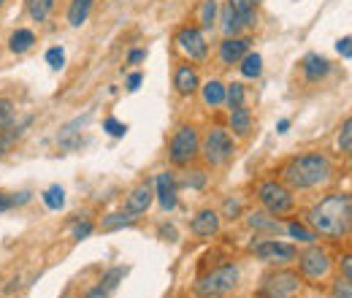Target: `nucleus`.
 <instances>
[{
	"label": "nucleus",
	"mask_w": 352,
	"mask_h": 298,
	"mask_svg": "<svg viewBox=\"0 0 352 298\" xmlns=\"http://www.w3.org/2000/svg\"><path fill=\"white\" fill-rule=\"evenodd\" d=\"M309 228L331 242H339L352 228V198L350 193H331L322 201H317L307 212Z\"/></svg>",
	"instance_id": "1"
},
{
	"label": "nucleus",
	"mask_w": 352,
	"mask_h": 298,
	"mask_svg": "<svg viewBox=\"0 0 352 298\" xmlns=\"http://www.w3.org/2000/svg\"><path fill=\"white\" fill-rule=\"evenodd\" d=\"M333 176V163L322 152H307L298 158H290L282 166V184L290 190H314L328 184Z\"/></svg>",
	"instance_id": "2"
},
{
	"label": "nucleus",
	"mask_w": 352,
	"mask_h": 298,
	"mask_svg": "<svg viewBox=\"0 0 352 298\" xmlns=\"http://www.w3.org/2000/svg\"><path fill=\"white\" fill-rule=\"evenodd\" d=\"M239 279H241V268L236 263H228V266H220V268L204 274L192 285V290L198 298H222L239 288Z\"/></svg>",
	"instance_id": "3"
},
{
	"label": "nucleus",
	"mask_w": 352,
	"mask_h": 298,
	"mask_svg": "<svg viewBox=\"0 0 352 298\" xmlns=\"http://www.w3.org/2000/svg\"><path fill=\"white\" fill-rule=\"evenodd\" d=\"M233 155H236V138L230 136V130L214 125V128L204 136V141H201V155H198V158H204L206 166H212V169L228 166V163L233 160Z\"/></svg>",
	"instance_id": "4"
},
{
	"label": "nucleus",
	"mask_w": 352,
	"mask_h": 298,
	"mask_svg": "<svg viewBox=\"0 0 352 298\" xmlns=\"http://www.w3.org/2000/svg\"><path fill=\"white\" fill-rule=\"evenodd\" d=\"M258 201L271 217H282L296 209V195L287 184L276 182V179H265L258 184Z\"/></svg>",
	"instance_id": "5"
},
{
	"label": "nucleus",
	"mask_w": 352,
	"mask_h": 298,
	"mask_svg": "<svg viewBox=\"0 0 352 298\" xmlns=\"http://www.w3.org/2000/svg\"><path fill=\"white\" fill-rule=\"evenodd\" d=\"M201 155V136L192 125H182L171 136V144H168V158L171 163L184 169V166H192Z\"/></svg>",
	"instance_id": "6"
},
{
	"label": "nucleus",
	"mask_w": 352,
	"mask_h": 298,
	"mask_svg": "<svg viewBox=\"0 0 352 298\" xmlns=\"http://www.w3.org/2000/svg\"><path fill=\"white\" fill-rule=\"evenodd\" d=\"M304 288V277L290 268L268 271L261 285V298H296Z\"/></svg>",
	"instance_id": "7"
},
{
	"label": "nucleus",
	"mask_w": 352,
	"mask_h": 298,
	"mask_svg": "<svg viewBox=\"0 0 352 298\" xmlns=\"http://www.w3.org/2000/svg\"><path fill=\"white\" fill-rule=\"evenodd\" d=\"M298 266H301V277L309 279V282H320V279H328L331 268H333V260L328 255V250L317 247V244H309L307 253L296 257Z\"/></svg>",
	"instance_id": "8"
},
{
	"label": "nucleus",
	"mask_w": 352,
	"mask_h": 298,
	"mask_svg": "<svg viewBox=\"0 0 352 298\" xmlns=\"http://www.w3.org/2000/svg\"><path fill=\"white\" fill-rule=\"evenodd\" d=\"M176 46L182 49L184 57H190V63H204L209 57V43L201 28L195 25H187V28H179L176 30Z\"/></svg>",
	"instance_id": "9"
},
{
	"label": "nucleus",
	"mask_w": 352,
	"mask_h": 298,
	"mask_svg": "<svg viewBox=\"0 0 352 298\" xmlns=\"http://www.w3.org/2000/svg\"><path fill=\"white\" fill-rule=\"evenodd\" d=\"M258 260H263L268 266H287L298 257V250L293 244H285V242H276V239H263L258 244H252Z\"/></svg>",
	"instance_id": "10"
},
{
	"label": "nucleus",
	"mask_w": 352,
	"mask_h": 298,
	"mask_svg": "<svg viewBox=\"0 0 352 298\" xmlns=\"http://www.w3.org/2000/svg\"><path fill=\"white\" fill-rule=\"evenodd\" d=\"M152 201H155V187H152V182H141V184H135L131 193H128V198H125V212L144 214L152 206Z\"/></svg>",
	"instance_id": "11"
},
{
	"label": "nucleus",
	"mask_w": 352,
	"mask_h": 298,
	"mask_svg": "<svg viewBox=\"0 0 352 298\" xmlns=\"http://www.w3.org/2000/svg\"><path fill=\"white\" fill-rule=\"evenodd\" d=\"M174 87H176V92H179L182 98H190V95H195V92H198V87H201V79H198V71H195V65H190V63H182V65H176Z\"/></svg>",
	"instance_id": "12"
},
{
	"label": "nucleus",
	"mask_w": 352,
	"mask_h": 298,
	"mask_svg": "<svg viewBox=\"0 0 352 298\" xmlns=\"http://www.w3.org/2000/svg\"><path fill=\"white\" fill-rule=\"evenodd\" d=\"M190 231H192L195 236H201V239L217 236V233H220V214L214 212V209H201V212L192 217Z\"/></svg>",
	"instance_id": "13"
},
{
	"label": "nucleus",
	"mask_w": 352,
	"mask_h": 298,
	"mask_svg": "<svg viewBox=\"0 0 352 298\" xmlns=\"http://www.w3.org/2000/svg\"><path fill=\"white\" fill-rule=\"evenodd\" d=\"M250 39L244 36H230L220 43V63L222 65H239V60L250 52Z\"/></svg>",
	"instance_id": "14"
},
{
	"label": "nucleus",
	"mask_w": 352,
	"mask_h": 298,
	"mask_svg": "<svg viewBox=\"0 0 352 298\" xmlns=\"http://www.w3.org/2000/svg\"><path fill=\"white\" fill-rule=\"evenodd\" d=\"M301 74H304V79L311 82V85H317V82H322L328 74H331V63L322 57V54H307L304 60H301Z\"/></svg>",
	"instance_id": "15"
},
{
	"label": "nucleus",
	"mask_w": 352,
	"mask_h": 298,
	"mask_svg": "<svg viewBox=\"0 0 352 298\" xmlns=\"http://www.w3.org/2000/svg\"><path fill=\"white\" fill-rule=\"evenodd\" d=\"M155 195H157V201H160V206H163L166 212L176 209V182H174V173H168V171L157 173V179H155Z\"/></svg>",
	"instance_id": "16"
},
{
	"label": "nucleus",
	"mask_w": 352,
	"mask_h": 298,
	"mask_svg": "<svg viewBox=\"0 0 352 298\" xmlns=\"http://www.w3.org/2000/svg\"><path fill=\"white\" fill-rule=\"evenodd\" d=\"M125 274H128V268H125V266H114V268H109V271H106V277H103V279H100V282H98V285H95L85 298H109L114 290H117V285L125 279Z\"/></svg>",
	"instance_id": "17"
},
{
	"label": "nucleus",
	"mask_w": 352,
	"mask_h": 298,
	"mask_svg": "<svg viewBox=\"0 0 352 298\" xmlns=\"http://www.w3.org/2000/svg\"><path fill=\"white\" fill-rule=\"evenodd\" d=\"M228 125H230V136H239V138H247L252 133V114L247 106H236L230 109V117H228Z\"/></svg>",
	"instance_id": "18"
},
{
	"label": "nucleus",
	"mask_w": 352,
	"mask_h": 298,
	"mask_svg": "<svg viewBox=\"0 0 352 298\" xmlns=\"http://www.w3.org/2000/svg\"><path fill=\"white\" fill-rule=\"evenodd\" d=\"M228 6L239 17V22L244 28H255L258 25V11H255V3L252 0H228Z\"/></svg>",
	"instance_id": "19"
},
{
	"label": "nucleus",
	"mask_w": 352,
	"mask_h": 298,
	"mask_svg": "<svg viewBox=\"0 0 352 298\" xmlns=\"http://www.w3.org/2000/svg\"><path fill=\"white\" fill-rule=\"evenodd\" d=\"M239 71L244 79H258L263 74V57L258 52H247L241 60H239Z\"/></svg>",
	"instance_id": "20"
},
{
	"label": "nucleus",
	"mask_w": 352,
	"mask_h": 298,
	"mask_svg": "<svg viewBox=\"0 0 352 298\" xmlns=\"http://www.w3.org/2000/svg\"><path fill=\"white\" fill-rule=\"evenodd\" d=\"M33 43H36V33H33V30H28V28H19L16 33H11V39H8V49H11L14 54H25Z\"/></svg>",
	"instance_id": "21"
},
{
	"label": "nucleus",
	"mask_w": 352,
	"mask_h": 298,
	"mask_svg": "<svg viewBox=\"0 0 352 298\" xmlns=\"http://www.w3.org/2000/svg\"><path fill=\"white\" fill-rule=\"evenodd\" d=\"M89 11H92V0H71V6H68V22L74 28H82L89 19Z\"/></svg>",
	"instance_id": "22"
},
{
	"label": "nucleus",
	"mask_w": 352,
	"mask_h": 298,
	"mask_svg": "<svg viewBox=\"0 0 352 298\" xmlns=\"http://www.w3.org/2000/svg\"><path fill=\"white\" fill-rule=\"evenodd\" d=\"M201 92H204V103L212 106V109L225 103V85H222L220 79H209L206 85L201 87Z\"/></svg>",
	"instance_id": "23"
},
{
	"label": "nucleus",
	"mask_w": 352,
	"mask_h": 298,
	"mask_svg": "<svg viewBox=\"0 0 352 298\" xmlns=\"http://www.w3.org/2000/svg\"><path fill=\"white\" fill-rule=\"evenodd\" d=\"M198 28L201 30H214V22H217V0H204L201 8H198Z\"/></svg>",
	"instance_id": "24"
},
{
	"label": "nucleus",
	"mask_w": 352,
	"mask_h": 298,
	"mask_svg": "<svg viewBox=\"0 0 352 298\" xmlns=\"http://www.w3.org/2000/svg\"><path fill=\"white\" fill-rule=\"evenodd\" d=\"M57 0H28V14L33 17V22H46V17L54 11Z\"/></svg>",
	"instance_id": "25"
},
{
	"label": "nucleus",
	"mask_w": 352,
	"mask_h": 298,
	"mask_svg": "<svg viewBox=\"0 0 352 298\" xmlns=\"http://www.w3.org/2000/svg\"><path fill=\"white\" fill-rule=\"evenodd\" d=\"M247 100V87L241 82H233V85H225V103L228 109H236V106H244Z\"/></svg>",
	"instance_id": "26"
},
{
	"label": "nucleus",
	"mask_w": 352,
	"mask_h": 298,
	"mask_svg": "<svg viewBox=\"0 0 352 298\" xmlns=\"http://www.w3.org/2000/svg\"><path fill=\"white\" fill-rule=\"evenodd\" d=\"M250 228L252 231H276L279 233V222L271 217L268 212H255V214H250Z\"/></svg>",
	"instance_id": "27"
},
{
	"label": "nucleus",
	"mask_w": 352,
	"mask_h": 298,
	"mask_svg": "<svg viewBox=\"0 0 352 298\" xmlns=\"http://www.w3.org/2000/svg\"><path fill=\"white\" fill-rule=\"evenodd\" d=\"M241 30H244V25H241L239 17L230 11V6H225V8H222V33H225V39L239 36Z\"/></svg>",
	"instance_id": "28"
},
{
	"label": "nucleus",
	"mask_w": 352,
	"mask_h": 298,
	"mask_svg": "<svg viewBox=\"0 0 352 298\" xmlns=\"http://www.w3.org/2000/svg\"><path fill=\"white\" fill-rule=\"evenodd\" d=\"M41 198H44L46 209H54V212H57V209H63V206H65V190H63L60 184H52V187H46Z\"/></svg>",
	"instance_id": "29"
},
{
	"label": "nucleus",
	"mask_w": 352,
	"mask_h": 298,
	"mask_svg": "<svg viewBox=\"0 0 352 298\" xmlns=\"http://www.w3.org/2000/svg\"><path fill=\"white\" fill-rule=\"evenodd\" d=\"M135 222V214L128 212H114L109 217H103V231H117V228H128Z\"/></svg>",
	"instance_id": "30"
},
{
	"label": "nucleus",
	"mask_w": 352,
	"mask_h": 298,
	"mask_svg": "<svg viewBox=\"0 0 352 298\" xmlns=\"http://www.w3.org/2000/svg\"><path fill=\"white\" fill-rule=\"evenodd\" d=\"M287 233H290L296 242H304V244H314V242H317V233H314L311 228H304V225L296 222V220L287 222Z\"/></svg>",
	"instance_id": "31"
},
{
	"label": "nucleus",
	"mask_w": 352,
	"mask_h": 298,
	"mask_svg": "<svg viewBox=\"0 0 352 298\" xmlns=\"http://www.w3.org/2000/svg\"><path fill=\"white\" fill-rule=\"evenodd\" d=\"M339 149L344 152V155H350L352 149V120L347 117L344 123H342V128H339Z\"/></svg>",
	"instance_id": "32"
},
{
	"label": "nucleus",
	"mask_w": 352,
	"mask_h": 298,
	"mask_svg": "<svg viewBox=\"0 0 352 298\" xmlns=\"http://www.w3.org/2000/svg\"><path fill=\"white\" fill-rule=\"evenodd\" d=\"M14 123V103L8 98H0V130H6Z\"/></svg>",
	"instance_id": "33"
},
{
	"label": "nucleus",
	"mask_w": 352,
	"mask_h": 298,
	"mask_svg": "<svg viewBox=\"0 0 352 298\" xmlns=\"http://www.w3.org/2000/svg\"><path fill=\"white\" fill-rule=\"evenodd\" d=\"M206 182H209V173L204 169H192L190 176H187V187H192V190H204Z\"/></svg>",
	"instance_id": "34"
},
{
	"label": "nucleus",
	"mask_w": 352,
	"mask_h": 298,
	"mask_svg": "<svg viewBox=\"0 0 352 298\" xmlns=\"http://www.w3.org/2000/svg\"><path fill=\"white\" fill-rule=\"evenodd\" d=\"M103 130H106L109 136H114V138H122V136L128 133V125H125V123H120L117 117H109V120L103 123Z\"/></svg>",
	"instance_id": "35"
},
{
	"label": "nucleus",
	"mask_w": 352,
	"mask_h": 298,
	"mask_svg": "<svg viewBox=\"0 0 352 298\" xmlns=\"http://www.w3.org/2000/svg\"><path fill=\"white\" fill-rule=\"evenodd\" d=\"M46 63H49L54 71H60V68L65 65V52H63L60 46H52V49L46 52Z\"/></svg>",
	"instance_id": "36"
},
{
	"label": "nucleus",
	"mask_w": 352,
	"mask_h": 298,
	"mask_svg": "<svg viewBox=\"0 0 352 298\" xmlns=\"http://www.w3.org/2000/svg\"><path fill=\"white\" fill-rule=\"evenodd\" d=\"M331 293H333V298H352V279H347V277L344 279H336Z\"/></svg>",
	"instance_id": "37"
},
{
	"label": "nucleus",
	"mask_w": 352,
	"mask_h": 298,
	"mask_svg": "<svg viewBox=\"0 0 352 298\" xmlns=\"http://www.w3.org/2000/svg\"><path fill=\"white\" fill-rule=\"evenodd\" d=\"M222 217H228V220L241 217V201H239V198H228V201L222 204Z\"/></svg>",
	"instance_id": "38"
},
{
	"label": "nucleus",
	"mask_w": 352,
	"mask_h": 298,
	"mask_svg": "<svg viewBox=\"0 0 352 298\" xmlns=\"http://www.w3.org/2000/svg\"><path fill=\"white\" fill-rule=\"evenodd\" d=\"M92 231H95V225H92L89 220H85V222H76V225H74V239H76V242H82V239H87Z\"/></svg>",
	"instance_id": "39"
},
{
	"label": "nucleus",
	"mask_w": 352,
	"mask_h": 298,
	"mask_svg": "<svg viewBox=\"0 0 352 298\" xmlns=\"http://www.w3.org/2000/svg\"><path fill=\"white\" fill-rule=\"evenodd\" d=\"M336 49H339V54L344 57V60H352V49H350V36H344L342 41L336 43Z\"/></svg>",
	"instance_id": "40"
},
{
	"label": "nucleus",
	"mask_w": 352,
	"mask_h": 298,
	"mask_svg": "<svg viewBox=\"0 0 352 298\" xmlns=\"http://www.w3.org/2000/svg\"><path fill=\"white\" fill-rule=\"evenodd\" d=\"M144 60H146V49H133L131 54H128V65H138Z\"/></svg>",
	"instance_id": "41"
},
{
	"label": "nucleus",
	"mask_w": 352,
	"mask_h": 298,
	"mask_svg": "<svg viewBox=\"0 0 352 298\" xmlns=\"http://www.w3.org/2000/svg\"><path fill=\"white\" fill-rule=\"evenodd\" d=\"M14 206H16V204H14V195H3V193H0V214L14 209Z\"/></svg>",
	"instance_id": "42"
},
{
	"label": "nucleus",
	"mask_w": 352,
	"mask_h": 298,
	"mask_svg": "<svg viewBox=\"0 0 352 298\" xmlns=\"http://www.w3.org/2000/svg\"><path fill=\"white\" fill-rule=\"evenodd\" d=\"M141 82H144V76H141L138 71H135V74H131V76H128V89H131V92H135V89L141 87Z\"/></svg>",
	"instance_id": "43"
},
{
	"label": "nucleus",
	"mask_w": 352,
	"mask_h": 298,
	"mask_svg": "<svg viewBox=\"0 0 352 298\" xmlns=\"http://www.w3.org/2000/svg\"><path fill=\"white\" fill-rule=\"evenodd\" d=\"M342 268H344V277H347V279H352V257L350 255L342 257Z\"/></svg>",
	"instance_id": "44"
},
{
	"label": "nucleus",
	"mask_w": 352,
	"mask_h": 298,
	"mask_svg": "<svg viewBox=\"0 0 352 298\" xmlns=\"http://www.w3.org/2000/svg\"><path fill=\"white\" fill-rule=\"evenodd\" d=\"M276 130H279V133H287V130H290V120H279Z\"/></svg>",
	"instance_id": "45"
},
{
	"label": "nucleus",
	"mask_w": 352,
	"mask_h": 298,
	"mask_svg": "<svg viewBox=\"0 0 352 298\" xmlns=\"http://www.w3.org/2000/svg\"><path fill=\"white\" fill-rule=\"evenodd\" d=\"M3 6H6V0H0V8H3Z\"/></svg>",
	"instance_id": "46"
},
{
	"label": "nucleus",
	"mask_w": 352,
	"mask_h": 298,
	"mask_svg": "<svg viewBox=\"0 0 352 298\" xmlns=\"http://www.w3.org/2000/svg\"><path fill=\"white\" fill-rule=\"evenodd\" d=\"M252 3H255V6H258V3H261V0H252Z\"/></svg>",
	"instance_id": "47"
}]
</instances>
